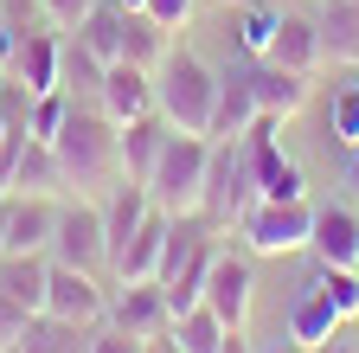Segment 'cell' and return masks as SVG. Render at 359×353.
I'll list each match as a JSON object with an SVG mask.
<instances>
[{"mask_svg":"<svg viewBox=\"0 0 359 353\" xmlns=\"http://www.w3.org/2000/svg\"><path fill=\"white\" fill-rule=\"evenodd\" d=\"M52 154H58V173H65V193L103 187L116 173V122L97 103H71L65 128L52 135Z\"/></svg>","mask_w":359,"mask_h":353,"instance_id":"6da1fadb","label":"cell"},{"mask_svg":"<svg viewBox=\"0 0 359 353\" xmlns=\"http://www.w3.org/2000/svg\"><path fill=\"white\" fill-rule=\"evenodd\" d=\"M212 97H218V71L193 52H173L154 65V109L173 122V128H187V135H205L212 128Z\"/></svg>","mask_w":359,"mask_h":353,"instance_id":"7a4b0ae2","label":"cell"},{"mask_svg":"<svg viewBox=\"0 0 359 353\" xmlns=\"http://www.w3.org/2000/svg\"><path fill=\"white\" fill-rule=\"evenodd\" d=\"M205 161H212V135H187V128H173L154 173H148V199L173 218L199 212V193H205Z\"/></svg>","mask_w":359,"mask_h":353,"instance_id":"3957f363","label":"cell"},{"mask_svg":"<svg viewBox=\"0 0 359 353\" xmlns=\"http://www.w3.org/2000/svg\"><path fill=\"white\" fill-rule=\"evenodd\" d=\"M257 199V167H250V148L244 135H224L212 142V161H205V193H199V218H212L218 232L238 225V212Z\"/></svg>","mask_w":359,"mask_h":353,"instance_id":"277c9868","label":"cell"},{"mask_svg":"<svg viewBox=\"0 0 359 353\" xmlns=\"http://www.w3.org/2000/svg\"><path fill=\"white\" fill-rule=\"evenodd\" d=\"M250 257H289V251H308V232H314V206L308 199H250L238 212V225Z\"/></svg>","mask_w":359,"mask_h":353,"instance_id":"5b68a950","label":"cell"},{"mask_svg":"<svg viewBox=\"0 0 359 353\" xmlns=\"http://www.w3.org/2000/svg\"><path fill=\"white\" fill-rule=\"evenodd\" d=\"M45 251H0V347H7L32 315H45Z\"/></svg>","mask_w":359,"mask_h":353,"instance_id":"8992f818","label":"cell"},{"mask_svg":"<svg viewBox=\"0 0 359 353\" xmlns=\"http://www.w3.org/2000/svg\"><path fill=\"white\" fill-rule=\"evenodd\" d=\"M45 257H52V263H77V270H109L103 206H90L83 193H77V199H58V225H52Z\"/></svg>","mask_w":359,"mask_h":353,"instance_id":"52a82bcc","label":"cell"},{"mask_svg":"<svg viewBox=\"0 0 359 353\" xmlns=\"http://www.w3.org/2000/svg\"><path fill=\"white\" fill-rule=\"evenodd\" d=\"M276 128H283V122L257 116V122H250V135H244L250 167H257V199H308V173H302V161L283 148Z\"/></svg>","mask_w":359,"mask_h":353,"instance_id":"ba28073f","label":"cell"},{"mask_svg":"<svg viewBox=\"0 0 359 353\" xmlns=\"http://www.w3.org/2000/svg\"><path fill=\"white\" fill-rule=\"evenodd\" d=\"M199 302L212 308L224 328H244V321H250V302H257V263H250L244 251H218L212 270H205Z\"/></svg>","mask_w":359,"mask_h":353,"instance_id":"9c48e42d","label":"cell"},{"mask_svg":"<svg viewBox=\"0 0 359 353\" xmlns=\"http://www.w3.org/2000/svg\"><path fill=\"white\" fill-rule=\"evenodd\" d=\"M103 308H109V295H103L97 270H77V263H52V270H45V315L52 321L97 328Z\"/></svg>","mask_w":359,"mask_h":353,"instance_id":"30bf717a","label":"cell"},{"mask_svg":"<svg viewBox=\"0 0 359 353\" xmlns=\"http://www.w3.org/2000/svg\"><path fill=\"white\" fill-rule=\"evenodd\" d=\"M244 71H250V97H257V116H269V122H289V116H302V109H308V97H314L308 71L269 65V58H244Z\"/></svg>","mask_w":359,"mask_h":353,"instance_id":"8fae6325","label":"cell"},{"mask_svg":"<svg viewBox=\"0 0 359 353\" xmlns=\"http://www.w3.org/2000/svg\"><path fill=\"white\" fill-rule=\"evenodd\" d=\"M103 321L128 328V334H142V340H161L173 328V308H167V289L148 277V283H116L109 308H103Z\"/></svg>","mask_w":359,"mask_h":353,"instance_id":"7c38bea8","label":"cell"},{"mask_svg":"<svg viewBox=\"0 0 359 353\" xmlns=\"http://www.w3.org/2000/svg\"><path fill=\"white\" fill-rule=\"evenodd\" d=\"M97 109L122 128L135 116H148L154 109V71L148 65H128V58H109L103 65V84H97Z\"/></svg>","mask_w":359,"mask_h":353,"instance_id":"4fadbf2b","label":"cell"},{"mask_svg":"<svg viewBox=\"0 0 359 353\" xmlns=\"http://www.w3.org/2000/svg\"><path fill=\"white\" fill-rule=\"evenodd\" d=\"M167 135H173V122H167L161 109L122 122V128H116V173H122V180H142V187H148V173H154V161H161Z\"/></svg>","mask_w":359,"mask_h":353,"instance_id":"5bb4252c","label":"cell"},{"mask_svg":"<svg viewBox=\"0 0 359 353\" xmlns=\"http://www.w3.org/2000/svg\"><path fill=\"white\" fill-rule=\"evenodd\" d=\"M58 65H65V39H58V32H45V26H26V32H20V46H13V58H7L13 84H26L32 97L58 91Z\"/></svg>","mask_w":359,"mask_h":353,"instance_id":"9a60e30c","label":"cell"},{"mask_svg":"<svg viewBox=\"0 0 359 353\" xmlns=\"http://www.w3.org/2000/svg\"><path fill=\"white\" fill-rule=\"evenodd\" d=\"M0 225H7V251H45L58 225V193H7Z\"/></svg>","mask_w":359,"mask_h":353,"instance_id":"2e32d148","label":"cell"},{"mask_svg":"<svg viewBox=\"0 0 359 353\" xmlns=\"http://www.w3.org/2000/svg\"><path fill=\"white\" fill-rule=\"evenodd\" d=\"M167 225H173V212H161V206H148V218L135 225V238L109 257V270H116V283H148L154 270H161V251H167Z\"/></svg>","mask_w":359,"mask_h":353,"instance_id":"e0dca14e","label":"cell"},{"mask_svg":"<svg viewBox=\"0 0 359 353\" xmlns=\"http://www.w3.org/2000/svg\"><path fill=\"white\" fill-rule=\"evenodd\" d=\"M308 251L321 257V263H359V206H353V199L314 206V232H308Z\"/></svg>","mask_w":359,"mask_h":353,"instance_id":"ac0fdd59","label":"cell"},{"mask_svg":"<svg viewBox=\"0 0 359 353\" xmlns=\"http://www.w3.org/2000/svg\"><path fill=\"white\" fill-rule=\"evenodd\" d=\"M257 122V97H250V71L244 65H224L218 71V97H212V128L205 135L224 142V135H250Z\"/></svg>","mask_w":359,"mask_h":353,"instance_id":"d6986e66","label":"cell"},{"mask_svg":"<svg viewBox=\"0 0 359 353\" xmlns=\"http://www.w3.org/2000/svg\"><path fill=\"white\" fill-rule=\"evenodd\" d=\"M346 321H340V308L314 289V277H302V289L289 295V321H283V334L289 340H302V347H321V340H334Z\"/></svg>","mask_w":359,"mask_h":353,"instance_id":"ffe728a7","label":"cell"},{"mask_svg":"<svg viewBox=\"0 0 359 353\" xmlns=\"http://www.w3.org/2000/svg\"><path fill=\"white\" fill-rule=\"evenodd\" d=\"M321 26L314 20H302V13H283V26H276V39H269V65H289V71H321Z\"/></svg>","mask_w":359,"mask_h":353,"instance_id":"44dd1931","label":"cell"},{"mask_svg":"<svg viewBox=\"0 0 359 353\" xmlns=\"http://www.w3.org/2000/svg\"><path fill=\"white\" fill-rule=\"evenodd\" d=\"M148 187L142 180H116V193H109V206H103V238H109V257L135 238V225H142V218H148Z\"/></svg>","mask_w":359,"mask_h":353,"instance_id":"7402d4cb","label":"cell"},{"mask_svg":"<svg viewBox=\"0 0 359 353\" xmlns=\"http://www.w3.org/2000/svg\"><path fill=\"white\" fill-rule=\"evenodd\" d=\"M314 26H321V52L334 65H359V0H327Z\"/></svg>","mask_w":359,"mask_h":353,"instance_id":"603a6c76","label":"cell"},{"mask_svg":"<svg viewBox=\"0 0 359 353\" xmlns=\"http://www.w3.org/2000/svg\"><path fill=\"white\" fill-rule=\"evenodd\" d=\"M327 142L334 148L359 142V65H340L334 91H327Z\"/></svg>","mask_w":359,"mask_h":353,"instance_id":"cb8c5ba5","label":"cell"},{"mask_svg":"<svg viewBox=\"0 0 359 353\" xmlns=\"http://www.w3.org/2000/svg\"><path fill=\"white\" fill-rule=\"evenodd\" d=\"M224 334H231V328H224L205 302H193L187 315H173V328H167L173 353H218V347H224Z\"/></svg>","mask_w":359,"mask_h":353,"instance_id":"d4e9b609","label":"cell"},{"mask_svg":"<svg viewBox=\"0 0 359 353\" xmlns=\"http://www.w3.org/2000/svg\"><path fill=\"white\" fill-rule=\"evenodd\" d=\"M77 46L90 58H103V65L122 58V7H116V0H97V7L77 20Z\"/></svg>","mask_w":359,"mask_h":353,"instance_id":"484cf974","label":"cell"},{"mask_svg":"<svg viewBox=\"0 0 359 353\" xmlns=\"http://www.w3.org/2000/svg\"><path fill=\"white\" fill-rule=\"evenodd\" d=\"M308 277H314V289H321V295L340 308V321L359 315V263H321V257H314Z\"/></svg>","mask_w":359,"mask_h":353,"instance_id":"4316f807","label":"cell"},{"mask_svg":"<svg viewBox=\"0 0 359 353\" xmlns=\"http://www.w3.org/2000/svg\"><path fill=\"white\" fill-rule=\"evenodd\" d=\"M97 84H103V58H90L77 39H65V65H58V91L71 103H97Z\"/></svg>","mask_w":359,"mask_h":353,"instance_id":"83f0119b","label":"cell"},{"mask_svg":"<svg viewBox=\"0 0 359 353\" xmlns=\"http://www.w3.org/2000/svg\"><path fill=\"white\" fill-rule=\"evenodd\" d=\"M276 26H283V7H269V0H244V7H238V52L244 58H269Z\"/></svg>","mask_w":359,"mask_h":353,"instance_id":"f1b7e54d","label":"cell"},{"mask_svg":"<svg viewBox=\"0 0 359 353\" xmlns=\"http://www.w3.org/2000/svg\"><path fill=\"white\" fill-rule=\"evenodd\" d=\"M122 58L154 71V65L167 58V26H154L148 13H122Z\"/></svg>","mask_w":359,"mask_h":353,"instance_id":"f546056e","label":"cell"},{"mask_svg":"<svg viewBox=\"0 0 359 353\" xmlns=\"http://www.w3.org/2000/svg\"><path fill=\"white\" fill-rule=\"evenodd\" d=\"M142 347H148L142 334H128V328H116V321H97V334H90L83 353H142Z\"/></svg>","mask_w":359,"mask_h":353,"instance_id":"4dcf8cb0","label":"cell"},{"mask_svg":"<svg viewBox=\"0 0 359 353\" xmlns=\"http://www.w3.org/2000/svg\"><path fill=\"white\" fill-rule=\"evenodd\" d=\"M90 7H97V0H39V13L52 20L58 32H77V20H83Z\"/></svg>","mask_w":359,"mask_h":353,"instance_id":"1f68e13d","label":"cell"},{"mask_svg":"<svg viewBox=\"0 0 359 353\" xmlns=\"http://www.w3.org/2000/svg\"><path fill=\"white\" fill-rule=\"evenodd\" d=\"M193 7H199V0H148L142 13H148L154 26H167V32H180V26L193 20Z\"/></svg>","mask_w":359,"mask_h":353,"instance_id":"d6a6232c","label":"cell"},{"mask_svg":"<svg viewBox=\"0 0 359 353\" xmlns=\"http://www.w3.org/2000/svg\"><path fill=\"white\" fill-rule=\"evenodd\" d=\"M340 187H346V199L359 206V142H353V148H340Z\"/></svg>","mask_w":359,"mask_h":353,"instance_id":"836d02e7","label":"cell"},{"mask_svg":"<svg viewBox=\"0 0 359 353\" xmlns=\"http://www.w3.org/2000/svg\"><path fill=\"white\" fill-rule=\"evenodd\" d=\"M13 46H20V26H13V13H7V7H0V71H7Z\"/></svg>","mask_w":359,"mask_h":353,"instance_id":"e575fe53","label":"cell"},{"mask_svg":"<svg viewBox=\"0 0 359 353\" xmlns=\"http://www.w3.org/2000/svg\"><path fill=\"white\" fill-rule=\"evenodd\" d=\"M0 7H7V13H13V26H20V32H26L32 20H39V0H0Z\"/></svg>","mask_w":359,"mask_h":353,"instance_id":"d590c367","label":"cell"},{"mask_svg":"<svg viewBox=\"0 0 359 353\" xmlns=\"http://www.w3.org/2000/svg\"><path fill=\"white\" fill-rule=\"evenodd\" d=\"M218 353H257V347L244 340V328H231V334H224V347H218Z\"/></svg>","mask_w":359,"mask_h":353,"instance_id":"8d00e7d4","label":"cell"},{"mask_svg":"<svg viewBox=\"0 0 359 353\" xmlns=\"http://www.w3.org/2000/svg\"><path fill=\"white\" fill-rule=\"evenodd\" d=\"M308 353H359V347H353V340H340V334H334V340H321V347H308Z\"/></svg>","mask_w":359,"mask_h":353,"instance_id":"74e56055","label":"cell"},{"mask_svg":"<svg viewBox=\"0 0 359 353\" xmlns=\"http://www.w3.org/2000/svg\"><path fill=\"white\" fill-rule=\"evenodd\" d=\"M263 353H308V347H302V340H289V334H283V340H269V347H263Z\"/></svg>","mask_w":359,"mask_h":353,"instance_id":"f35d334b","label":"cell"},{"mask_svg":"<svg viewBox=\"0 0 359 353\" xmlns=\"http://www.w3.org/2000/svg\"><path fill=\"white\" fill-rule=\"evenodd\" d=\"M116 7H122V13H142V7H148V0H116Z\"/></svg>","mask_w":359,"mask_h":353,"instance_id":"ab89813d","label":"cell"},{"mask_svg":"<svg viewBox=\"0 0 359 353\" xmlns=\"http://www.w3.org/2000/svg\"><path fill=\"white\" fill-rule=\"evenodd\" d=\"M0 206H7V199H0ZM0 251H7V225H0Z\"/></svg>","mask_w":359,"mask_h":353,"instance_id":"60d3db41","label":"cell"},{"mask_svg":"<svg viewBox=\"0 0 359 353\" xmlns=\"http://www.w3.org/2000/svg\"><path fill=\"white\" fill-rule=\"evenodd\" d=\"M0 199H7V173H0Z\"/></svg>","mask_w":359,"mask_h":353,"instance_id":"b9f144b4","label":"cell"},{"mask_svg":"<svg viewBox=\"0 0 359 353\" xmlns=\"http://www.w3.org/2000/svg\"><path fill=\"white\" fill-rule=\"evenodd\" d=\"M0 84H7V71H0Z\"/></svg>","mask_w":359,"mask_h":353,"instance_id":"7bdbcfd3","label":"cell"},{"mask_svg":"<svg viewBox=\"0 0 359 353\" xmlns=\"http://www.w3.org/2000/svg\"><path fill=\"white\" fill-rule=\"evenodd\" d=\"M231 7H244V0H231Z\"/></svg>","mask_w":359,"mask_h":353,"instance_id":"ee69618b","label":"cell"}]
</instances>
